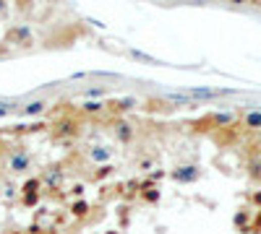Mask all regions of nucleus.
Segmentation results:
<instances>
[{
  "label": "nucleus",
  "mask_w": 261,
  "mask_h": 234,
  "mask_svg": "<svg viewBox=\"0 0 261 234\" xmlns=\"http://www.w3.org/2000/svg\"><path fill=\"white\" fill-rule=\"evenodd\" d=\"M110 234H118V231H110Z\"/></svg>",
  "instance_id": "obj_21"
},
{
  "label": "nucleus",
  "mask_w": 261,
  "mask_h": 234,
  "mask_svg": "<svg viewBox=\"0 0 261 234\" xmlns=\"http://www.w3.org/2000/svg\"><path fill=\"white\" fill-rule=\"evenodd\" d=\"M196 177H198V167H193V164H183V167H178L173 172L175 182H193Z\"/></svg>",
  "instance_id": "obj_4"
},
{
  "label": "nucleus",
  "mask_w": 261,
  "mask_h": 234,
  "mask_svg": "<svg viewBox=\"0 0 261 234\" xmlns=\"http://www.w3.org/2000/svg\"><path fill=\"white\" fill-rule=\"evenodd\" d=\"M32 39V31H29V26H16V29H11L8 31V44H16V42H29Z\"/></svg>",
  "instance_id": "obj_6"
},
{
  "label": "nucleus",
  "mask_w": 261,
  "mask_h": 234,
  "mask_svg": "<svg viewBox=\"0 0 261 234\" xmlns=\"http://www.w3.org/2000/svg\"><path fill=\"white\" fill-rule=\"evenodd\" d=\"M251 175L261 180V164H258V162H256V164H251Z\"/></svg>",
  "instance_id": "obj_18"
},
{
  "label": "nucleus",
  "mask_w": 261,
  "mask_h": 234,
  "mask_svg": "<svg viewBox=\"0 0 261 234\" xmlns=\"http://www.w3.org/2000/svg\"><path fill=\"white\" fill-rule=\"evenodd\" d=\"M37 200H39V193H34V195H24V206H37Z\"/></svg>",
  "instance_id": "obj_16"
},
{
  "label": "nucleus",
  "mask_w": 261,
  "mask_h": 234,
  "mask_svg": "<svg viewBox=\"0 0 261 234\" xmlns=\"http://www.w3.org/2000/svg\"><path fill=\"white\" fill-rule=\"evenodd\" d=\"M115 135H118V140L120 143H128V140H133V135H136V130H133V125L131 122H115Z\"/></svg>",
  "instance_id": "obj_5"
},
{
  "label": "nucleus",
  "mask_w": 261,
  "mask_h": 234,
  "mask_svg": "<svg viewBox=\"0 0 261 234\" xmlns=\"http://www.w3.org/2000/svg\"><path fill=\"white\" fill-rule=\"evenodd\" d=\"M220 91H209V89H198V91H191V97L196 99H212V97H217Z\"/></svg>",
  "instance_id": "obj_13"
},
{
  "label": "nucleus",
  "mask_w": 261,
  "mask_h": 234,
  "mask_svg": "<svg viewBox=\"0 0 261 234\" xmlns=\"http://www.w3.org/2000/svg\"><path fill=\"white\" fill-rule=\"evenodd\" d=\"M102 107H105L102 102H91V99H86L81 109H84L86 115H99V112H102Z\"/></svg>",
  "instance_id": "obj_11"
},
{
  "label": "nucleus",
  "mask_w": 261,
  "mask_h": 234,
  "mask_svg": "<svg viewBox=\"0 0 261 234\" xmlns=\"http://www.w3.org/2000/svg\"><path fill=\"white\" fill-rule=\"evenodd\" d=\"M58 130H60V133H66V135H73V133H76V122H73V120H63Z\"/></svg>",
  "instance_id": "obj_14"
},
{
  "label": "nucleus",
  "mask_w": 261,
  "mask_h": 234,
  "mask_svg": "<svg viewBox=\"0 0 261 234\" xmlns=\"http://www.w3.org/2000/svg\"><path fill=\"white\" fill-rule=\"evenodd\" d=\"M214 120H217V122H222V125H227V122H233V115H217Z\"/></svg>",
  "instance_id": "obj_17"
},
{
  "label": "nucleus",
  "mask_w": 261,
  "mask_h": 234,
  "mask_svg": "<svg viewBox=\"0 0 261 234\" xmlns=\"http://www.w3.org/2000/svg\"><path fill=\"white\" fill-rule=\"evenodd\" d=\"M86 156H89V162H94V164L105 167V164H110V159H113V148L97 143V146H91V148L86 151Z\"/></svg>",
  "instance_id": "obj_2"
},
{
  "label": "nucleus",
  "mask_w": 261,
  "mask_h": 234,
  "mask_svg": "<svg viewBox=\"0 0 261 234\" xmlns=\"http://www.w3.org/2000/svg\"><path fill=\"white\" fill-rule=\"evenodd\" d=\"M71 213H73V216H79V218H81V216H86V213H89V203H86V200H76L73 206H71Z\"/></svg>",
  "instance_id": "obj_12"
},
{
  "label": "nucleus",
  "mask_w": 261,
  "mask_h": 234,
  "mask_svg": "<svg viewBox=\"0 0 261 234\" xmlns=\"http://www.w3.org/2000/svg\"><path fill=\"white\" fill-rule=\"evenodd\" d=\"M47 190H58L60 185H63V169H58V167H50L47 172H44V177L39 180Z\"/></svg>",
  "instance_id": "obj_3"
},
{
  "label": "nucleus",
  "mask_w": 261,
  "mask_h": 234,
  "mask_svg": "<svg viewBox=\"0 0 261 234\" xmlns=\"http://www.w3.org/2000/svg\"><path fill=\"white\" fill-rule=\"evenodd\" d=\"M44 107H47V104L37 99V102H32V104H26V107H24V115H26V117H37V115H42V112H44Z\"/></svg>",
  "instance_id": "obj_9"
},
{
  "label": "nucleus",
  "mask_w": 261,
  "mask_h": 234,
  "mask_svg": "<svg viewBox=\"0 0 261 234\" xmlns=\"http://www.w3.org/2000/svg\"><path fill=\"white\" fill-rule=\"evenodd\" d=\"M141 195H144L149 203H157V200H160V190H157L151 182H144V185H141Z\"/></svg>",
  "instance_id": "obj_8"
},
{
  "label": "nucleus",
  "mask_w": 261,
  "mask_h": 234,
  "mask_svg": "<svg viewBox=\"0 0 261 234\" xmlns=\"http://www.w3.org/2000/svg\"><path fill=\"white\" fill-rule=\"evenodd\" d=\"M34 193H42V182L39 177H32L21 185V195H34Z\"/></svg>",
  "instance_id": "obj_7"
},
{
  "label": "nucleus",
  "mask_w": 261,
  "mask_h": 234,
  "mask_svg": "<svg viewBox=\"0 0 261 234\" xmlns=\"http://www.w3.org/2000/svg\"><path fill=\"white\" fill-rule=\"evenodd\" d=\"M11 115V104H0V117H8Z\"/></svg>",
  "instance_id": "obj_20"
},
{
  "label": "nucleus",
  "mask_w": 261,
  "mask_h": 234,
  "mask_svg": "<svg viewBox=\"0 0 261 234\" xmlns=\"http://www.w3.org/2000/svg\"><path fill=\"white\" fill-rule=\"evenodd\" d=\"M29 167H32V156H29L26 151H13V153H11L8 169L13 172V175H21V172H26Z\"/></svg>",
  "instance_id": "obj_1"
},
{
  "label": "nucleus",
  "mask_w": 261,
  "mask_h": 234,
  "mask_svg": "<svg viewBox=\"0 0 261 234\" xmlns=\"http://www.w3.org/2000/svg\"><path fill=\"white\" fill-rule=\"evenodd\" d=\"M113 107H115V109H131V107H136V99H131V97H128V99H120V102H115Z\"/></svg>",
  "instance_id": "obj_15"
},
{
  "label": "nucleus",
  "mask_w": 261,
  "mask_h": 234,
  "mask_svg": "<svg viewBox=\"0 0 261 234\" xmlns=\"http://www.w3.org/2000/svg\"><path fill=\"white\" fill-rule=\"evenodd\" d=\"M245 122V128H251V130H261V112H248L243 117Z\"/></svg>",
  "instance_id": "obj_10"
},
{
  "label": "nucleus",
  "mask_w": 261,
  "mask_h": 234,
  "mask_svg": "<svg viewBox=\"0 0 261 234\" xmlns=\"http://www.w3.org/2000/svg\"><path fill=\"white\" fill-rule=\"evenodd\" d=\"M84 190H86V187L79 182V185H73V190H71V193H73V195H84Z\"/></svg>",
  "instance_id": "obj_19"
}]
</instances>
